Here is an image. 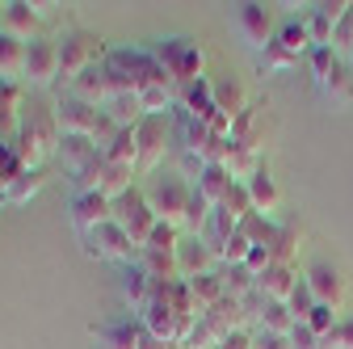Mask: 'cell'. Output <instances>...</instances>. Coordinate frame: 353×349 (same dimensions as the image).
I'll return each instance as SVG.
<instances>
[{"label":"cell","instance_id":"6da1fadb","mask_svg":"<svg viewBox=\"0 0 353 349\" xmlns=\"http://www.w3.org/2000/svg\"><path fill=\"white\" fill-rule=\"evenodd\" d=\"M148 51L156 55V63L168 72V80L176 84V89H190V84L202 80V68H206L202 42H194V38H160Z\"/></svg>","mask_w":353,"mask_h":349},{"label":"cell","instance_id":"7a4b0ae2","mask_svg":"<svg viewBox=\"0 0 353 349\" xmlns=\"http://www.w3.org/2000/svg\"><path fill=\"white\" fill-rule=\"evenodd\" d=\"M59 80L72 84L76 76H84L88 68H97L110 51H105V42L97 34H88V30H63L59 38Z\"/></svg>","mask_w":353,"mask_h":349},{"label":"cell","instance_id":"3957f363","mask_svg":"<svg viewBox=\"0 0 353 349\" xmlns=\"http://www.w3.org/2000/svg\"><path fill=\"white\" fill-rule=\"evenodd\" d=\"M130 177H135L130 168H118V164H110V160H105V152H97L84 168H76V172H72V198H76V194H105V198H122L130 186H135Z\"/></svg>","mask_w":353,"mask_h":349},{"label":"cell","instance_id":"277c9868","mask_svg":"<svg viewBox=\"0 0 353 349\" xmlns=\"http://www.w3.org/2000/svg\"><path fill=\"white\" fill-rule=\"evenodd\" d=\"M143 194H148V206L156 210L160 223H168L176 232L185 228V210H190V198H194V186L185 177H156Z\"/></svg>","mask_w":353,"mask_h":349},{"label":"cell","instance_id":"5b68a950","mask_svg":"<svg viewBox=\"0 0 353 349\" xmlns=\"http://www.w3.org/2000/svg\"><path fill=\"white\" fill-rule=\"evenodd\" d=\"M114 223L135 240V248H143L148 240H152V232H156V210L148 206V194L139 190V186H130L122 198H114Z\"/></svg>","mask_w":353,"mask_h":349},{"label":"cell","instance_id":"8992f818","mask_svg":"<svg viewBox=\"0 0 353 349\" xmlns=\"http://www.w3.org/2000/svg\"><path fill=\"white\" fill-rule=\"evenodd\" d=\"M139 324H143L156 341H164V345H185L198 320H194V316H176L164 299H152L148 308L139 312Z\"/></svg>","mask_w":353,"mask_h":349},{"label":"cell","instance_id":"52a82bcc","mask_svg":"<svg viewBox=\"0 0 353 349\" xmlns=\"http://www.w3.org/2000/svg\"><path fill=\"white\" fill-rule=\"evenodd\" d=\"M21 84H34V89H51L59 84V42L38 34L34 42H26V76Z\"/></svg>","mask_w":353,"mask_h":349},{"label":"cell","instance_id":"ba28073f","mask_svg":"<svg viewBox=\"0 0 353 349\" xmlns=\"http://www.w3.org/2000/svg\"><path fill=\"white\" fill-rule=\"evenodd\" d=\"M135 139H139V172H152V168L164 160L168 143H172V114H164V118L148 114V118L135 126Z\"/></svg>","mask_w":353,"mask_h":349},{"label":"cell","instance_id":"9c48e42d","mask_svg":"<svg viewBox=\"0 0 353 349\" xmlns=\"http://www.w3.org/2000/svg\"><path fill=\"white\" fill-rule=\"evenodd\" d=\"M84 252L97 257V261H118V266H130V261H139V248L130 240L118 223H105L97 228L93 236H84Z\"/></svg>","mask_w":353,"mask_h":349},{"label":"cell","instance_id":"30bf717a","mask_svg":"<svg viewBox=\"0 0 353 349\" xmlns=\"http://www.w3.org/2000/svg\"><path fill=\"white\" fill-rule=\"evenodd\" d=\"M68 215H72L76 236L84 240V236H93L97 228L114 223V198H105V194H76L72 206H68Z\"/></svg>","mask_w":353,"mask_h":349},{"label":"cell","instance_id":"8fae6325","mask_svg":"<svg viewBox=\"0 0 353 349\" xmlns=\"http://www.w3.org/2000/svg\"><path fill=\"white\" fill-rule=\"evenodd\" d=\"M236 30L244 34L248 47L265 51L270 42L278 38V21H274V9L270 5H240L236 9Z\"/></svg>","mask_w":353,"mask_h":349},{"label":"cell","instance_id":"7c38bea8","mask_svg":"<svg viewBox=\"0 0 353 349\" xmlns=\"http://www.w3.org/2000/svg\"><path fill=\"white\" fill-rule=\"evenodd\" d=\"M55 118H59V130H63V135H88V139H93L101 110L88 106V101H80V97H72V93L63 89V93L55 97Z\"/></svg>","mask_w":353,"mask_h":349},{"label":"cell","instance_id":"4fadbf2b","mask_svg":"<svg viewBox=\"0 0 353 349\" xmlns=\"http://www.w3.org/2000/svg\"><path fill=\"white\" fill-rule=\"evenodd\" d=\"M307 278V286H312V295H316V303H324V308H345V295H349V286H345V278H341V270L332 266V261H316L312 270L303 274Z\"/></svg>","mask_w":353,"mask_h":349},{"label":"cell","instance_id":"5bb4252c","mask_svg":"<svg viewBox=\"0 0 353 349\" xmlns=\"http://www.w3.org/2000/svg\"><path fill=\"white\" fill-rule=\"evenodd\" d=\"M176 266H181V278L194 282L202 274H214L219 270V261L214 252L202 244V236H181V244H176Z\"/></svg>","mask_w":353,"mask_h":349},{"label":"cell","instance_id":"9a60e30c","mask_svg":"<svg viewBox=\"0 0 353 349\" xmlns=\"http://www.w3.org/2000/svg\"><path fill=\"white\" fill-rule=\"evenodd\" d=\"M345 9H349V0H324V5H312V9L303 13L316 47H332V34H336V26H341Z\"/></svg>","mask_w":353,"mask_h":349},{"label":"cell","instance_id":"2e32d148","mask_svg":"<svg viewBox=\"0 0 353 349\" xmlns=\"http://www.w3.org/2000/svg\"><path fill=\"white\" fill-rule=\"evenodd\" d=\"M26 114V84H5L0 80V143H13Z\"/></svg>","mask_w":353,"mask_h":349},{"label":"cell","instance_id":"e0dca14e","mask_svg":"<svg viewBox=\"0 0 353 349\" xmlns=\"http://www.w3.org/2000/svg\"><path fill=\"white\" fill-rule=\"evenodd\" d=\"M97 341L105 349H139L143 345V324L139 316H118V320H105L101 328H93Z\"/></svg>","mask_w":353,"mask_h":349},{"label":"cell","instance_id":"ac0fdd59","mask_svg":"<svg viewBox=\"0 0 353 349\" xmlns=\"http://www.w3.org/2000/svg\"><path fill=\"white\" fill-rule=\"evenodd\" d=\"M202 320H210L214 328H219V337H232V332H240V328H248V308H244V299H236V295H223L214 303V308L202 316Z\"/></svg>","mask_w":353,"mask_h":349},{"label":"cell","instance_id":"d6986e66","mask_svg":"<svg viewBox=\"0 0 353 349\" xmlns=\"http://www.w3.org/2000/svg\"><path fill=\"white\" fill-rule=\"evenodd\" d=\"M152 290H156V282L148 278V270L139 266V261H130V266H122V299H126V308L130 312H143L148 303H152Z\"/></svg>","mask_w":353,"mask_h":349},{"label":"cell","instance_id":"ffe728a7","mask_svg":"<svg viewBox=\"0 0 353 349\" xmlns=\"http://www.w3.org/2000/svg\"><path fill=\"white\" fill-rule=\"evenodd\" d=\"M68 93L80 97V101H88V106H97V110H105V106L114 101L110 80H105V68H101V63H97V68H88L84 76H76V80L68 84Z\"/></svg>","mask_w":353,"mask_h":349},{"label":"cell","instance_id":"44dd1931","mask_svg":"<svg viewBox=\"0 0 353 349\" xmlns=\"http://www.w3.org/2000/svg\"><path fill=\"white\" fill-rule=\"evenodd\" d=\"M303 282V274H299V266H270L261 278H256V290L270 299V303H286L290 295H294V286Z\"/></svg>","mask_w":353,"mask_h":349},{"label":"cell","instance_id":"7402d4cb","mask_svg":"<svg viewBox=\"0 0 353 349\" xmlns=\"http://www.w3.org/2000/svg\"><path fill=\"white\" fill-rule=\"evenodd\" d=\"M38 26H42V9L38 5H26V0H9L5 5V34H13L21 42H34Z\"/></svg>","mask_w":353,"mask_h":349},{"label":"cell","instance_id":"603a6c76","mask_svg":"<svg viewBox=\"0 0 353 349\" xmlns=\"http://www.w3.org/2000/svg\"><path fill=\"white\" fill-rule=\"evenodd\" d=\"M316 89H320V97H324L332 110H345V106H353V68L341 59V63L328 72V80H320Z\"/></svg>","mask_w":353,"mask_h":349},{"label":"cell","instance_id":"cb8c5ba5","mask_svg":"<svg viewBox=\"0 0 353 349\" xmlns=\"http://www.w3.org/2000/svg\"><path fill=\"white\" fill-rule=\"evenodd\" d=\"M176 106H181L190 118H198V122H210L214 114H219V106H214V84L202 76L198 84H190V89H181V97H176Z\"/></svg>","mask_w":353,"mask_h":349},{"label":"cell","instance_id":"d4e9b609","mask_svg":"<svg viewBox=\"0 0 353 349\" xmlns=\"http://www.w3.org/2000/svg\"><path fill=\"white\" fill-rule=\"evenodd\" d=\"M244 186H248V194H252V210H256V215H274V210L282 206V190H278V181L270 177V168H265V164L252 172Z\"/></svg>","mask_w":353,"mask_h":349},{"label":"cell","instance_id":"484cf974","mask_svg":"<svg viewBox=\"0 0 353 349\" xmlns=\"http://www.w3.org/2000/svg\"><path fill=\"white\" fill-rule=\"evenodd\" d=\"M278 47H286L294 59H307L316 51V42H312V30H307V17H286L282 26H278Z\"/></svg>","mask_w":353,"mask_h":349},{"label":"cell","instance_id":"4316f807","mask_svg":"<svg viewBox=\"0 0 353 349\" xmlns=\"http://www.w3.org/2000/svg\"><path fill=\"white\" fill-rule=\"evenodd\" d=\"M232 186H236V181H232V172H228L223 164H206V168L198 172V181H194V190H198L210 206H223V198H228Z\"/></svg>","mask_w":353,"mask_h":349},{"label":"cell","instance_id":"83f0119b","mask_svg":"<svg viewBox=\"0 0 353 349\" xmlns=\"http://www.w3.org/2000/svg\"><path fill=\"white\" fill-rule=\"evenodd\" d=\"M139 266L148 270L152 282H172V278H181L176 248H139Z\"/></svg>","mask_w":353,"mask_h":349},{"label":"cell","instance_id":"f1b7e54d","mask_svg":"<svg viewBox=\"0 0 353 349\" xmlns=\"http://www.w3.org/2000/svg\"><path fill=\"white\" fill-rule=\"evenodd\" d=\"M21 76H26V42L13 34H0V80L21 84Z\"/></svg>","mask_w":353,"mask_h":349},{"label":"cell","instance_id":"f546056e","mask_svg":"<svg viewBox=\"0 0 353 349\" xmlns=\"http://www.w3.org/2000/svg\"><path fill=\"white\" fill-rule=\"evenodd\" d=\"M240 232V219H232V215L223 210V206H214V215H210V223H206V232H202V244L214 252V261H219V252H223V244L232 240Z\"/></svg>","mask_w":353,"mask_h":349},{"label":"cell","instance_id":"4dcf8cb0","mask_svg":"<svg viewBox=\"0 0 353 349\" xmlns=\"http://www.w3.org/2000/svg\"><path fill=\"white\" fill-rule=\"evenodd\" d=\"M214 84V106L219 110H223V114H232V118H240L248 106H252V97H248V89H244V84L240 80H210Z\"/></svg>","mask_w":353,"mask_h":349},{"label":"cell","instance_id":"1f68e13d","mask_svg":"<svg viewBox=\"0 0 353 349\" xmlns=\"http://www.w3.org/2000/svg\"><path fill=\"white\" fill-rule=\"evenodd\" d=\"M190 290H194V303H198V320H202V316L214 308L219 299L228 295V286H223V274H219V270H214V274H202V278H194V282H190Z\"/></svg>","mask_w":353,"mask_h":349},{"label":"cell","instance_id":"d6a6232c","mask_svg":"<svg viewBox=\"0 0 353 349\" xmlns=\"http://www.w3.org/2000/svg\"><path fill=\"white\" fill-rule=\"evenodd\" d=\"M59 156H63L68 172H76V168H84L88 160L97 156V143L88 139V135H63V139H59Z\"/></svg>","mask_w":353,"mask_h":349},{"label":"cell","instance_id":"836d02e7","mask_svg":"<svg viewBox=\"0 0 353 349\" xmlns=\"http://www.w3.org/2000/svg\"><path fill=\"white\" fill-rule=\"evenodd\" d=\"M256 324H261V332H278V337H290L299 320L290 316V308H286V303H265V308L256 312Z\"/></svg>","mask_w":353,"mask_h":349},{"label":"cell","instance_id":"e575fe53","mask_svg":"<svg viewBox=\"0 0 353 349\" xmlns=\"http://www.w3.org/2000/svg\"><path fill=\"white\" fill-rule=\"evenodd\" d=\"M38 190H42V168H21L13 177V186H9V194H5V202L9 206H26L30 198H38Z\"/></svg>","mask_w":353,"mask_h":349},{"label":"cell","instance_id":"d590c367","mask_svg":"<svg viewBox=\"0 0 353 349\" xmlns=\"http://www.w3.org/2000/svg\"><path fill=\"white\" fill-rule=\"evenodd\" d=\"M223 168L232 172V181H248L252 172L261 168V156L252 152V148H244V143H236L232 139V152H228V160H223Z\"/></svg>","mask_w":353,"mask_h":349},{"label":"cell","instance_id":"8d00e7d4","mask_svg":"<svg viewBox=\"0 0 353 349\" xmlns=\"http://www.w3.org/2000/svg\"><path fill=\"white\" fill-rule=\"evenodd\" d=\"M303 240V232L294 228V223H286V228H278V236H274V244H270V252H274V266H294V257H299V244Z\"/></svg>","mask_w":353,"mask_h":349},{"label":"cell","instance_id":"74e56055","mask_svg":"<svg viewBox=\"0 0 353 349\" xmlns=\"http://www.w3.org/2000/svg\"><path fill=\"white\" fill-rule=\"evenodd\" d=\"M219 274H223L228 295H236V299H248L256 290V274H248L244 266H219Z\"/></svg>","mask_w":353,"mask_h":349},{"label":"cell","instance_id":"f35d334b","mask_svg":"<svg viewBox=\"0 0 353 349\" xmlns=\"http://www.w3.org/2000/svg\"><path fill=\"white\" fill-rule=\"evenodd\" d=\"M240 232L252 240V244H274V236H278V223L270 219V215H248V219H240Z\"/></svg>","mask_w":353,"mask_h":349},{"label":"cell","instance_id":"ab89813d","mask_svg":"<svg viewBox=\"0 0 353 349\" xmlns=\"http://www.w3.org/2000/svg\"><path fill=\"white\" fill-rule=\"evenodd\" d=\"M256 68H261L265 76H274V72H290V68H299V59H294V55H290L286 47H278V42H270V47L261 51Z\"/></svg>","mask_w":353,"mask_h":349},{"label":"cell","instance_id":"60d3db41","mask_svg":"<svg viewBox=\"0 0 353 349\" xmlns=\"http://www.w3.org/2000/svg\"><path fill=\"white\" fill-rule=\"evenodd\" d=\"M223 210L232 215V219H248V215H252V194H248V186H244V181H236V186L228 190Z\"/></svg>","mask_w":353,"mask_h":349},{"label":"cell","instance_id":"b9f144b4","mask_svg":"<svg viewBox=\"0 0 353 349\" xmlns=\"http://www.w3.org/2000/svg\"><path fill=\"white\" fill-rule=\"evenodd\" d=\"M286 308H290V316H294L299 324H303L307 316H312V312H316V295H312V286H307V278H303V282L294 286V295L286 299Z\"/></svg>","mask_w":353,"mask_h":349},{"label":"cell","instance_id":"7bdbcfd3","mask_svg":"<svg viewBox=\"0 0 353 349\" xmlns=\"http://www.w3.org/2000/svg\"><path fill=\"white\" fill-rule=\"evenodd\" d=\"M248 252H252V240H248L244 232H236V236L223 244V252H219V266H244Z\"/></svg>","mask_w":353,"mask_h":349},{"label":"cell","instance_id":"ee69618b","mask_svg":"<svg viewBox=\"0 0 353 349\" xmlns=\"http://www.w3.org/2000/svg\"><path fill=\"white\" fill-rule=\"evenodd\" d=\"M341 63V55L332 51V47H316L312 55H307V68H312V80L320 84V80H328V72Z\"/></svg>","mask_w":353,"mask_h":349},{"label":"cell","instance_id":"f6af8a7d","mask_svg":"<svg viewBox=\"0 0 353 349\" xmlns=\"http://www.w3.org/2000/svg\"><path fill=\"white\" fill-rule=\"evenodd\" d=\"M332 51H336L341 59H349V55H353V0H349V9H345V17H341L336 34H332Z\"/></svg>","mask_w":353,"mask_h":349},{"label":"cell","instance_id":"bcb514c9","mask_svg":"<svg viewBox=\"0 0 353 349\" xmlns=\"http://www.w3.org/2000/svg\"><path fill=\"white\" fill-rule=\"evenodd\" d=\"M336 320H341V316H336V308H324V303H316V312H312V316H307L303 324H307V328H312V332H316L320 341H328V332L336 328Z\"/></svg>","mask_w":353,"mask_h":349},{"label":"cell","instance_id":"7dc6e473","mask_svg":"<svg viewBox=\"0 0 353 349\" xmlns=\"http://www.w3.org/2000/svg\"><path fill=\"white\" fill-rule=\"evenodd\" d=\"M219 341H223V337H219V328H214L210 320H198L194 332H190V341H185L181 349H219Z\"/></svg>","mask_w":353,"mask_h":349},{"label":"cell","instance_id":"c3c4849f","mask_svg":"<svg viewBox=\"0 0 353 349\" xmlns=\"http://www.w3.org/2000/svg\"><path fill=\"white\" fill-rule=\"evenodd\" d=\"M324 349H353V316H341L336 320V328L328 332Z\"/></svg>","mask_w":353,"mask_h":349},{"label":"cell","instance_id":"681fc988","mask_svg":"<svg viewBox=\"0 0 353 349\" xmlns=\"http://www.w3.org/2000/svg\"><path fill=\"white\" fill-rule=\"evenodd\" d=\"M274 266V252H270V244H252V252H248V261H244V270L248 274H265V270H270Z\"/></svg>","mask_w":353,"mask_h":349},{"label":"cell","instance_id":"f907efd6","mask_svg":"<svg viewBox=\"0 0 353 349\" xmlns=\"http://www.w3.org/2000/svg\"><path fill=\"white\" fill-rule=\"evenodd\" d=\"M181 236H185V232H176V228H168V223H156V232H152V240H148L143 248H176V244H181Z\"/></svg>","mask_w":353,"mask_h":349},{"label":"cell","instance_id":"816d5d0a","mask_svg":"<svg viewBox=\"0 0 353 349\" xmlns=\"http://www.w3.org/2000/svg\"><path fill=\"white\" fill-rule=\"evenodd\" d=\"M290 345H294V349H324V341H320L312 328H307V324H294V332H290Z\"/></svg>","mask_w":353,"mask_h":349},{"label":"cell","instance_id":"f5cc1de1","mask_svg":"<svg viewBox=\"0 0 353 349\" xmlns=\"http://www.w3.org/2000/svg\"><path fill=\"white\" fill-rule=\"evenodd\" d=\"M252 349H294L290 337H278V332H252Z\"/></svg>","mask_w":353,"mask_h":349},{"label":"cell","instance_id":"db71d44e","mask_svg":"<svg viewBox=\"0 0 353 349\" xmlns=\"http://www.w3.org/2000/svg\"><path fill=\"white\" fill-rule=\"evenodd\" d=\"M219 349H252V332H248V328H240V332H232V337L219 341Z\"/></svg>","mask_w":353,"mask_h":349},{"label":"cell","instance_id":"11a10c76","mask_svg":"<svg viewBox=\"0 0 353 349\" xmlns=\"http://www.w3.org/2000/svg\"><path fill=\"white\" fill-rule=\"evenodd\" d=\"M0 34H5V5H0Z\"/></svg>","mask_w":353,"mask_h":349},{"label":"cell","instance_id":"9f6ffc18","mask_svg":"<svg viewBox=\"0 0 353 349\" xmlns=\"http://www.w3.org/2000/svg\"><path fill=\"white\" fill-rule=\"evenodd\" d=\"M345 63H349V68H353V55H349V59H345Z\"/></svg>","mask_w":353,"mask_h":349}]
</instances>
